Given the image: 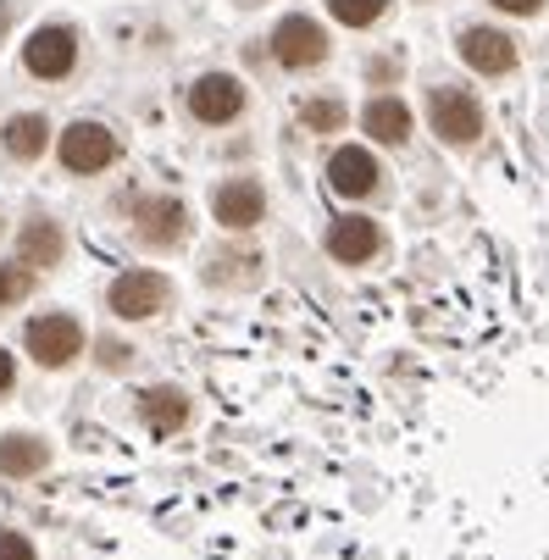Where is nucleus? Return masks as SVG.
<instances>
[{
	"instance_id": "17",
	"label": "nucleus",
	"mask_w": 549,
	"mask_h": 560,
	"mask_svg": "<svg viewBox=\"0 0 549 560\" xmlns=\"http://www.w3.org/2000/svg\"><path fill=\"white\" fill-rule=\"evenodd\" d=\"M50 466V444L39 433H7L0 439V477H39Z\"/></svg>"
},
{
	"instance_id": "24",
	"label": "nucleus",
	"mask_w": 549,
	"mask_h": 560,
	"mask_svg": "<svg viewBox=\"0 0 549 560\" xmlns=\"http://www.w3.org/2000/svg\"><path fill=\"white\" fill-rule=\"evenodd\" d=\"M489 7H494V12H505V18H538V12L549 7V0H489Z\"/></svg>"
},
{
	"instance_id": "25",
	"label": "nucleus",
	"mask_w": 549,
	"mask_h": 560,
	"mask_svg": "<svg viewBox=\"0 0 549 560\" xmlns=\"http://www.w3.org/2000/svg\"><path fill=\"white\" fill-rule=\"evenodd\" d=\"M12 23H17V0H0V39L12 34Z\"/></svg>"
},
{
	"instance_id": "12",
	"label": "nucleus",
	"mask_w": 549,
	"mask_h": 560,
	"mask_svg": "<svg viewBox=\"0 0 549 560\" xmlns=\"http://www.w3.org/2000/svg\"><path fill=\"white\" fill-rule=\"evenodd\" d=\"M328 189L344 195V200H372L383 195V167L366 144H339L328 155Z\"/></svg>"
},
{
	"instance_id": "27",
	"label": "nucleus",
	"mask_w": 549,
	"mask_h": 560,
	"mask_svg": "<svg viewBox=\"0 0 549 560\" xmlns=\"http://www.w3.org/2000/svg\"><path fill=\"white\" fill-rule=\"evenodd\" d=\"M240 7H261V0H240Z\"/></svg>"
},
{
	"instance_id": "2",
	"label": "nucleus",
	"mask_w": 549,
	"mask_h": 560,
	"mask_svg": "<svg viewBox=\"0 0 549 560\" xmlns=\"http://www.w3.org/2000/svg\"><path fill=\"white\" fill-rule=\"evenodd\" d=\"M173 305V278L155 272V267H133L122 278H112L106 289V311L117 323H150V316H162Z\"/></svg>"
},
{
	"instance_id": "5",
	"label": "nucleus",
	"mask_w": 549,
	"mask_h": 560,
	"mask_svg": "<svg viewBox=\"0 0 549 560\" xmlns=\"http://www.w3.org/2000/svg\"><path fill=\"white\" fill-rule=\"evenodd\" d=\"M455 56L472 67V72H483V78H511V72L522 67L516 39H511L505 28H494V23H466V28L455 34Z\"/></svg>"
},
{
	"instance_id": "10",
	"label": "nucleus",
	"mask_w": 549,
	"mask_h": 560,
	"mask_svg": "<svg viewBox=\"0 0 549 560\" xmlns=\"http://www.w3.org/2000/svg\"><path fill=\"white\" fill-rule=\"evenodd\" d=\"M23 67H28L34 78H45V84L67 78V72L78 67V28H67V23H45V28H34L28 45H23Z\"/></svg>"
},
{
	"instance_id": "4",
	"label": "nucleus",
	"mask_w": 549,
	"mask_h": 560,
	"mask_svg": "<svg viewBox=\"0 0 549 560\" xmlns=\"http://www.w3.org/2000/svg\"><path fill=\"white\" fill-rule=\"evenodd\" d=\"M272 61L278 67H289V72H311V67H323L328 61V50H334V39H328V28L317 23V18H305V12H289L278 28H272Z\"/></svg>"
},
{
	"instance_id": "7",
	"label": "nucleus",
	"mask_w": 549,
	"mask_h": 560,
	"mask_svg": "<svg viewBox=\"0 0 549 560\" xmlns=\"http://www.w3.org/2000/svg\"><path fill=\"white\" fill-rule=\"evenodd\" d=\"M133 238L150 250H178L189 238V206L178 195H144L133 206Z\"/></svg>"
},
{
	"instance_id": "14",
	"label": "nucleus",
	"mask_w": 549,
	"mask_h": 560,
	"mask_svg": "<svg viewBox=\"0 0 549 560\" xmlns=\"http://www.w3.org/2000/svg\"><path fill=\"white\" fill-rule=\"evenodd\" d=\"M361 128L372 133V144H388V150H400V144L411 139L417 117H411V106H406L400 95H372V101L361 106Z\"/></svg>"
},
{
	"instance_id": "26",
	"label": "nucleus",
	"mask_w": 549,
	"mask_h": 560,
	"mask_svg": "<svg viewBox=\"0 0 549 560\" xmlns=\"http://www.w3.org/2000/svg\"><path fill=\"white\" fill-rule=\"evenodd\" d=\"M12 383H17V366H12V355H7V350H0V394H7Z\"/></svg>"
},
{
	"instance_id": "16",
	"label": "nucleus",
	"mask_w": 549,
	"mask_h": 560,
	"mask_svg": "<svg viewBox=\"0 0 549 560\" xmlns=\"http://www.w3.org/2000/svg\"><path fill=\"white\" fill-rule=\"evenodd\" d=\"M61 250H67V238H61V228H56L50 217L23 222V233H17V261H23V267H34V272L61 267Z\"/></svg>"
},
{
	"instance_id": "20",
	"label": "nucleus",
	"mask_w": 549,
	"mask_h": 560,
	"mask_svg": "<svg viewBox=\"0 0 549 560\" xmlns=\"http://www.w3.org/2000/svg\"><path fill=\"white\" fill-rule=\"evenodd\" d=\"M328 12L344 28H372V23L388 18V0H328Z\"/></svg>"
},
{
	"instance_id": "13",
	"label": "nucleus",
	"mask_w": 549,
	"mask_h": 560,
	"mask_svg": "<svg viewBox=\"0 0 549 560\" xmlns=\"http://www.w3.org/2000/svg\"><path fill=\"white\" fill-rule=\"evenodd\" d=\"M200 278L211 283V289H256L261 278H267V256L261 250H240V245H227V250H217L206 267H200Z\"/></svg>"
},
{
	"instance_id": "3",
	"label": "nucleus",
	"mask_w": 549,
	"mask_h": 560,
	"mask_svg": "<svg viewBox=\"0 0 549 560\" xmlns=\"http://www.w3.org/2000/svg\"><path fill=\"white\" fill-rule=\"evenodd\" d=\"M23 345H28V355L39 366L61 372V366H72L78 355H84V323L67 316V311H45V316H34V323L23 328Z\"/></svg>"
},
{
	"instance_id": "23",
	"label": "nucleus",
	"mask_w": 549,
	"mask_h": 560,
	"mask_svg": "<svg viewBox=\"0 0 549 560\" xmlns=\"http://www.w3.org/2000/svg\"><path fill=\"white\" fill-rule=\"evenodd\" d=\"M95 350H101L95 361H101L106 372H122V366H128V355H133V350H128V345H117V339H101Z\"/></svg>"
},
{
	"instance_id": "6",
	"label": "nucleus",
	"mask_w": 549,
	"mask_h": 560,
	"mask_svg": "<svg viewBox=\"0 0 549 560\" xmlns=\"http://www.w3.org/2000/svg\"><path fill=\"white\" fill-rule=\"evenodd\" d=\"M117 133L106 128V122H72V128H61V139H56V155H61V167L67 173H78V178H90V173H106L112 162H117Z\"/></svg>"
},
{
	"instance_id": "1",
	"label": "nucleus",
	"mask_w": 549,
	"mask_h": 560,
	"mask_svg": "<svg viewBox=\"0 0 549 560\" xmlns=\"http://www.w3.org/2000/svg\"><path fill=\"white\" fill-rule=\"evenodd\" d=\"M428 128L449 150H472L483 139V128H489V112L466 84H433L428 90Z\"/></svg>"
},
{
	"instance_id": "9",
	"label": "nucleus",
	"mask_w": 549,
	"mask_h": 560,
	"mask_svg": "<svg viewBox=\"0 0 549 560\" xmlns=\"http://www.w3.org/2000/svg\"><path fill=\"white\" fill-rule=\"evenodd\" d=\"M250 106V95H245V84L233 72H200L195 84H189V112H195V122H206V128H222V122H233Z\"/></svg>"
},
{
	"instance_id": "18",
	"label": "nucleus",
	"mask_w": 549,
	"mask_h": 560,
	"mask_svg": "<svg viewBox=\"0 0 549 560\" xmlns=\"http://www.w3.org/2000/svg\"><path fill=\"white\" fill-rule=\"evenodd\" d=\"M0 144H7V155H17V162H39V155L50 150V122H45L39 112H23V117L7 122Z\"/></svg>"
},
{
	"instance_id": "19",
	"label": "nucleus",
	"mask_w": 549,
	"mask_h": 560,
	"mask_svg": "<svg viewBox=\"0 0 549 560\" xmlns=\"http://www.w3.org/2000/svg\"><path fill=\"white\" fill-rule=\"evenodd\" d=\"M300 122H305V133H344L350 106H344L339 95H311V101L300 106Z\"/></svg>"
},
{
	"instance_id": "8",
	"label": "nucleus",
	"mask_w": 549,
	"mask_h": 560,
	"mask_svg": "<svg viewBox=\"0 0 549 560\" xmlns=\"http://www.w3.org/2000/svg\"><path fill=\"white\" fill-rule=\"evenodd\" d=\"M323 245H328V256H334L339 267H372V261L383 256L388 238H383V222L350 211V217H334V222H328Z\"/></svg>"
},
{
	"instance_id": "11",
	"label": "nucleus",
	"mask_w": 549,
	"mask_h": 560,
	"mask_svg": "<svg viewBox=\"0 0 549 560\" xmlns=\"http://www.w3.org/2000/svg\"><path fill=\"white\" fill-rule=\"evenodd\" d=\"M211 217H217V228H227V233H250V228H261V217H267V189H261L256 178H222V184L211 189Z\"/></svg>"
},
{
	"instance_id": "21",
	"label": "nucleus",
	"mask_w": 549,
	"mask_h": 560,
	"mask_svg": "<svg viewBox=\"0 0 549 560\" xmlns=\"http://www.w3.org/2000/svg\"><path fill=\"white\" fill-rule=\"evenodd\" d=\"M28 289H34V267H23V261L0 267V311H12L17 300H28Z\"/></svg>"
},
{
	"instance_id": "22",
	"label": "nucleus",
	"mask_w": 549,
	"mask_h": 560,
	"mask_svg": "<svg viewBox=\"0 0 549 560\" xmlns=\"http://www.w3.org/2000/svg\"><path fill=\"white\" fill-rule=\"evenodd\" d=\"M0 560H34V544L12 527H0Z\"/></svg>"
},
{
	"instance_id": "15",
	"label": "nucleus",
	"mask_w": 549,
	"mask_h": 560,
	"mask_svg": "<svg viewBox=\"0 0 549 560\" xmlns=\"http://www.w3.org/2000/svg\"><path fill=\"white\" fill-rule=\"evenodd\" d=\"M139 422H144L155 439L178 433V428L189 422V394H184L178 383H155V388H144V394H139Z\"/></svg>"
}]
</instances>
